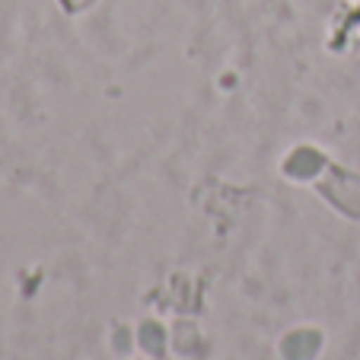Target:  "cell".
<instances>
[{
	"instance_id": "6da1fadb",
	"label": "cell",
	"mask_w": 360,
	"mask_h": 360,
	"mask_svg": "<svg viewBox=\"0 0 360 360\" xmlns=\"http://www.w3.org/2000/svg\"><path fill=\"white\" fill-rule=\"evenodd\" d=\"M322 166V157L316 153V150H309V147H303V150H297L290 160H287V172L290 176H297V179H303V176H313L316 169Z\"/></svg>"
},
{
	"instance_id": "7a4b0ae2",
	"label": "cell",
	"mask_w": 360,
	"mask_h": 360,
	"mask_svg": "<svg viewBox=\"0 0 360 360\" xmlns=\"http://www.w3.org/2000/svg\"><path fill=\"white\" fill-rule=\"evenodd\" d=\"M61 4H64L68 10H83V7H89L93 0H61Z\"/></svg>"
}]
</instances>
